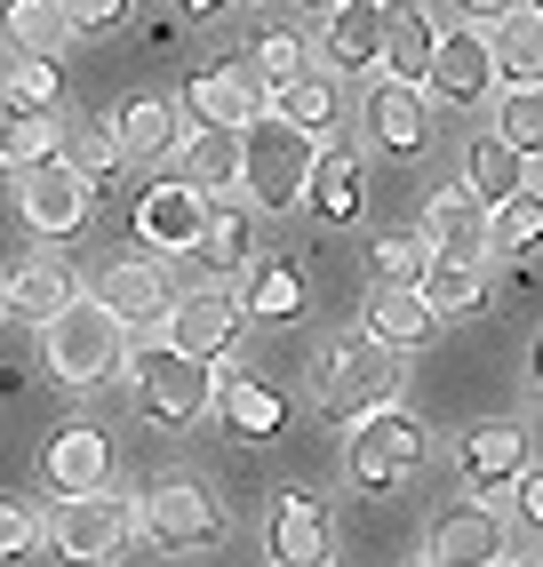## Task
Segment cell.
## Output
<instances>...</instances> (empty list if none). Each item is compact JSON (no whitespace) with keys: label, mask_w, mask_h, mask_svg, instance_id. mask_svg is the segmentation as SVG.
Segmentation results:
<instances>
[{"label":"cell","mask_w":543,"mask_h":567,"mask_svg":"<svg viewBox=\"0 0 543 567\" xmlns=\"http://www.w3.org/2000/svg\"><path fill=\"white\" fill-rule=\"evenodd\" d=\"M129 536H136V504L112 496V487H96V496H64L57 519H49V544H57L64 559H81V567L112 559Z\"/></svg>","instance_id":"52a82bcc"},{"label":"cell","mask_w":543,"mask_h":567,"mask_svg":"<svg viewBox=\"0 0 543 567\" xmlns=\"http://www.w3.org/2000/svg\"><path fill=\"white\" fill-rule=\"evenodd\" d=\"M240 320L248 312H240L232 288H192V296H176V312H168V352L216 368V360L240 352Z\"/></svg>","instance_id":"ba28073f"},{"label":"cell","mask_w":543,"mask_h":567,"mask_svg":"<svg viewBox=\"0 0 543 567\" xmlns=\"http://www.w3.org/2000/svg\"><path fill=\"white\" fill-rule=\"evenodd\" d=\"M423 89H432L440 104H480V96L495 89L488 32H480V24H455V32H440V49H432V72H423Z\"/></svg>","instance_id":"2e32d148"},{"label":"cell","mask_w":543,"mask_h":567,"mask_svg":"<svg viewBox=\"0 0 543 567\" xmlns=\"http://www.w3.org/2000/svg\"><path fill=\"white\" fill-rule=\"evenodd\" d=\"M201 224H208V200L192 193L184 176L144 184V200H136V233H144V248H192V240H201Z\"/></svg>","instance_id":"603a6c76"},{"label":"cell","mask_w":543,"mask_h":567,"mask_svg":"<svg viewBox=\"0 0 543 567\" xmlns=\"http://www.w3.org/2000/svg\"><path fill=\"white\" fill-rule=\"evenodd\" d=\"M488 64H495L503 89H535L543 81V9L512 0V9L488 24Z\"/></svg>","instance_id":"ffe728a7"},{"label":"cell","mask_w":543,"mask_h":567,"mask_svg":"<svg viewBox=\"0 0 543 567\" xmlns=\"http://www.w3.org/2000/svg\"><path fill=\"white\" fill-rule=\"evenodd\" d=\"M17 208H24V224L41 240H72L89 224V184L72 176L64 161H41V168H24L17 176Z\"/></svg>","instance_id":"30bf717a"},{"label":"cell","mask_w":543,"mask_h":567,"mask_svg":"<svg viewBox=\"0 0 543 567\" xmlns=\"http://www.w3.org/2000/svg\"><path fill=\"white\" fill-rule=\"evenodd\" d=\"M216 408H224V424L240 432V440H280V432H288V400L272 392L264 375L224 368V375H216Z\"/></svg>","instance_id":"d4e9b609"},{"label":"cell","mask_w":543,"mask_h":567,"mask_svg":"<svg viewBox=\"0 0 543 567\" xmlns=\"http://www.w3.org/2000/svg\"><path fill=\"white\" fill-rule=\"evenodd\" d=\"M72 296H81V272H72L64 256H49V248H32V256L17 264V272L0 280V305L24 312V320H57V312L72 305Z\"/></svg>","instance_id":"44dd1931"},{"label":"cell","mask_w":543,"mask_h":567,"mask_svg":"<svg viewBox=\"0 0 543 567\" xmlns=\"http://www.w3.org/2000/svg\"><path fill=\"white\" fill-rule=\"evenodd\" d=\"M0 89H9L17 104H32V112H57V104H64V64H41V56H17L9 72H0Z\"/></svg>","instance_id":"ab89813d"},{"label":"cell","mask_w":543,"mask_h":567,"mask_svg":"<svg viewBox=\"0 0 543 567\" xmlns=\"http://www.w3.org/2000/svg\"><path fill=\"white\" fill-rule=\"evenodd\" d=\"M129 17V0H64V24L72 32H112Z\"/></svg>","instance_id":"7bdbcfd3"},{"label":"cell","mask_w":543,"mask_h":567,"mask_svg":"<svg viewBox=\"0 0 543 567\" xmlns=\"http://www.w3.org/2000/svg\"><path fill=\"white\" fill-rule=\"evenodd\" d=\"M240 312L248 320H304V264H288V256H264L256 272H248V296H240Z\"/></svg>","instance_id":"d6a6232c"},{"label":"cell","mask_w":543,"mask_h":567,"mask_svg":"<svg viewBox=\"0 0 543 567\" xmlns=\"http://www.w3.org/2000/svg\"><path fill=\"white\" fill-rule=\"evenodd\" d=\"M368 264H376V288H416L423 280V240L416 233H383Z\"/></svg>","instance_id":"60d3db41"},{"label":"cell","mask_w":543,"mask_h":567,"mask_svg":"<svg viewBox=\"0 0 543 567\" xmlns=\"http://www.w3.org/2000/svg\"><path fill=\"white\" fill-rule=\"evenodd\" d=\"M512 559V536L488 504H455L432 519V544H423V567H495Z\"/></svg>","instance_id":"5bb4252c"},{"label":"cell","mask_w":543,"mask_h":567,"mask_svg":"<svg viewBox=\"0 0 543 567\" xmlns=\"http://www.w3.org/2000/svg\"><path fill=\"white\" fill-rule=\"evenodd\" d=\"M543 240V193L527 184V193H512L503 208H488V248L495 256H527Z\"/></svg>","instance_id":"f35d334b"},{"label":"cell","mask_w":543,"mask_h":567,"mask_svg":"<svg viewBox=\"0 0 543 567\" xmlns=\"http://www.w3.org/2000/svg\"><path fill=\"white\" fill-rule=\"evenodd\" d=\"M57 136H64L57 112H32V104H17L9 89H0V168H9V176L57 161Z\"/></svg>","instance_id":"83f0119b"},{"label":"cell","mask_w":543,"mask_h":567,"mask_svg":"<svg viewBox=\"0 0 543 567\" xmlns=\"http://www.w3.org/2000/svg\"><path fill=\"white\" fill-rule=\"evenodd\" d=\"M176 9H184V17H224L232 0H176Z\"/></svg>","instance_id":"bcb514c9"},{"label":"cell","mask_w":543,"mask_h":567,"mask_svg":"<svg viewBox=\"0 0 543 567\" xmlns=\"http://www.w3.org/2000/svg\"><path fill=\"white\" fill-rule=\"evenodd\" d=\"M455 9H463V24H495L503 9H512V0H455Z\"/></svg>","instance_id":"f6af8a7d"},{"label":"cell","mask_w":543,"mask_h":567,"mask_svg":"<svg viewBox=\"0 0 543 567\" xmlns=\"http://www.w3.org/2000/svg\"><path fill=\"white\" fill-rule=\"evenodd\" d=\"M112 144H121V161H168L176 153V104L168 96H129L121 121H112Z\"/></svg>","instance_id":"4dcf8cb0"},{"label":"cell","mask_w":543,"mask_h":567,"mask_svg":"<svg viewBox=\"0 0 543 567\" xmlns=\"http://www.w3.org/2000/svg\"><path fill=\"white\" fill-rule=\"evenodd\" d=\"M248 72H256V89L272 96V89H288V81H304V72H313V49H304V32H288V24H264Z\"/></svg>","instance_id":"d590c367"},{"label":"cell","mask_w":543,"mask_h":567,"mask_svg":"<svg viewBox=\"0 0 543 567\" xmlns=\"http://www.w3.org/2000/svg\"><path fill=\"white\" fill-rule=\"evenodd\" d=\"M423 305H432L440 320H463V312H480V296H488V280H480V264H448V256H423Z\"/></svg>","instance_id":"e575fe53"},{"label":"cell","mask_w":543,"mask_h":567,"mask_svg":"<svg viewBox=\"0 0 543 567\" xmlns=\"http://www.w3.org/2000/svg\"><path fill=\"white\" fill-rule=\"evenodd\" d=\"M96 305L121 320L129 336H144V328H168V312H176V288H168V272L161 264H144V256H129V264H112V272L96 280Z\"/></svg>","instance_id":"4fadbf2b"},{"label":"cell","mask_w":543,"mask_h":567,"mask_svg":"<svg viewBox=\"0 0 543 567\" xmlns=\"http://www.w3.org/2000/svg\"><path fill=\"white\" fill-rule=\"evenodd\" d=\"M495 567H535V559H495Z\"/></svg>","instance_id":"681fc988"},{"label":"cell","mask_w":543,"mask_h":567,"mask_svg":"<svg viewBox=\"0 0 543 567\" xmlns=\"http://www.w3.org/2000/svg\"><path fill=\"white\" fill-rule=\"evenodd\" d=\"M432 328L440 312L423 305V288H368V328L376 344H392V352H416V344H432Z\"/></svg>","instance_id":"484cf974"},{"label":"cell","mask_w":543,"mask_h":567,"mask_svg":"<svg viewBox=\"0 0 543 567\" xmlns=\"http://www.w3.org/2000/svg\"><path fill=\"white\" fill-rule=\"evenodd\" d=\"M313 56H328V72H368V64H383V0H344V9H328Z\"/></svg>","instance_id":"7402d4cb"},{"label":"cell","mask_w":543,"mask_h":567,"mask_svg":"<svg viewBox=\"0 0 543 567\" xmlns=\"http://www.w3.org/2000/svg\"><path fill=\"white\" fill-rule=\"evenodd\" d=\"M304 9H320V17H328V9H344V0H304Z\"/></svg>","instance_id":"c3c4849f"},{"label":"cell","mask_w":543,"mask_h":567,"mask_svg":"<svg viewBox=\"0 0 543 567\" xmlns=\"http://www.w3.org/2000/svg\"><path fill=\"white\" fill-rule=\"evenodd\" d=\"M455 456H463L472 496H495V487H512V480L527 472V432H520V424H472Z\"/></svg>","instance_id":"cb8c5ba5"},{"label":"cell","mask_w":543,"mask_h":567,"mask_svg":"<svg viewBox=\"0 0 543 567\" xmlns=\"http://www.w3.org/2000/svg\"><path fill=\"white\" fill-rule=\"evenodd\" d=\"M264 112H272V121H288V128H304V136H328L336 121H344V96H336V72L328 64H313V72H304V81H288V89H272L264 96Z\"/></svg>","instance_id":"4316f807"},{"label":"cell","mask_w":543,"mask_h":567,"mask_svg":"<svg viewBox=\"0 0 543 567\" xmlns=\"http://www.w3.org/2000/svg\"><path fill=\"white\" fill-rule=\"evenodd\" d=\"M463 193L480 208H503L512 193H527V161L512 144H495V136H472V153H463Z\"/></svg>","instance_id":"1f68e13d"},{"label":"cell","mask_w":543,"mask_h":567,"mask_svg":"<svg viewBox=\"0 0 543 567\" xmlns=\"http://www.w3.org/2000/svg\"><path fill=\"white\" fill-rule=\"evenodd\" d=\"M57 161L81 176V184H96V176H112L121 168V144H112V128L104 121H64V136H57Z\"/></svg>","instance_id":"8d00e7d4"},{"label":"cell","mask_w":543,"mask_h":567,"mask_svg":"<svg viewBox=\"0 0 543 567\" xmlns=\"http://www.w3.org/2000/svg\"><path fill=\"white\" fill-rule=\"evenodd\" d=\"M423 256H448V264H488V208L463 193V184H448V193L423 200V224H416Z\"/></svg>","instance_id":"8fae6325"},{"label":"cell","mask_w":543,"mask_h":567,"mask_svg":"<svg viewBox=\"0 0 543 567\" xmlns=\"http://www.w3.org/2000/svg\"><path fill=\"white\" fill-rule=\"evenodd\" d=\"M240 168H248V144H240V128H192V136L176 144V176H184V184H192V193H201L208 208L240 193Z\"/></svg>","instance_id":"e0dca14e"},{"label":"cell","mask_w":543,"mask_h":567,"mask_svg":"<svg viewBox=\"0 0 543 567\" xmlns=\"http://www.w3.org/2000/svg\"><path fill=\"white\" fill-rule=\"evenodd\" d=\"M535 392H543V336H535Z\"/></svg>","instance_id":"7dc6e473"},{"label":"cell","mask_w":543,"mask_h":567,"mask_svg":"<svg viewBox=\"0 0 543 567\" xmlns=\"http://www.w3.org/2000/svg\"><path fill=\"white\" fill-rule=\"evenodd\" d=\"M41 360H49V375L64 392H89V384H104V375H121L129 328L112 320L96 296H72L57 320H41Z\"/></svg>","instance_id":"6da1fadb"},{"label":"cell","mask_w":543,"mask_h":567,"mask_svg":"<svg viewBox=\"0 0 543 567\" xmlns=\"http://www.w3.org/2000/svg\"><path fill=\"white\" fill-rule=\"evenodd\" d=\"M184 112L201 128H248V121H264V89L248 64H201V72H184Z\"/></svg>","instance_id":"7c38bea8"},{"label":"cell","mask_w":543,"mask_h":567,"mask_svg":"<svg viewBox=\"0 0 543 567\" xmlns=\"http://www.w3.org/2000/svg\"><path fill=\"white\" fill-rule=\"evenodd\" d=\"M512 487H520V527H535V536H543V472H520Z\"/></svg>","instance_id":"ee69618b"},{"label":"cell","mask_w":543,"mask_h":567,"mask_svg":"<svg viewBox=\"0 0 543 567\" xmlns=\"http://www.w3.org/2000/svg\"><path fill=\"white\" fill-rule=\"evenodd\" d=\"M495 144H512L520 161H543V81H535V89H503V104H495Z\"/></svg>","instance_id":"74e56055"},{"label":"cell","mask_w":543,"mask_h":567,"mask_svg":"<svg viewBox=\"0 0 543 567\" xmlns=\"http://www.w3.org/2000/svg\"><path fill=\"white\" fill-rule=\"evenodd\" d=\"M41 480H49V496H96V487H112V440L96 424H64L49 447H41Z\"/></svg>","instance_id":"9a60e30c"},{"label":"cell","mask_w":543,"mask_h":567,"mask_svg":"<svg viewBox=\"0 0 543 567\" xmlns=\"http://www.w3.org/2000/svg\"><path fill=\"white\" fill-rule=\"evenodd\" d=\"M440 32H448V24H432V9H423V0H383V81L423 89Z\"/></svg>","instance_id":"ac0fdd59"},{"label":"cell","mask_w":543,"mask_h":567,"mask_svg":"<svg viewBox=\"0 0 543 567\" xmlns=\"http://www.w3.org/2000/svg\"><path fill=\"white\" fill-rule=\"evenodd\" d=\"M32 544H41V519H32V504L0 496V559H24Z\"/></svg>","instance_id":"b9f144b4"},{"label":"cell","mask_w":543,"mask_h":567,"mask_svg":"<svg viewBox=\"0 0 543 567\" xmlns=\"http://www.w3.org/2000/svg\"><path fill=\"white\" fill-rule=\"evenodd\" d=\"M192 256H201L208 272H240V264L256 256V224H248V208H240V200H216L208 224H201V240H192Z\"/></svg>","instance_id":"836d02e7"},{"label":"cell","mask_w":543,"mask_h":567,"mask_svg":"<svg viewBox=\"0 0 543 567\" xmlns=\"http://www.w3.org/2000/svg\"><path fill=\"white\" fill-rule=\"evenodd\" d=\"M400 384H408V360L392 344H376V336H344V344H328V360H320V408L336 424H360L376 408H400Z\"/></svg>","instance_id":"3957f363"},{"label":"cell","mask_w":543,"mask_h":567,"mask_svg":"<svg viewBox=\"0 0 543 567\" xmlns=\"http://www.w3.org/2000/svg\"><path fill=\"white\" fill-rule=\"evenodd\" d=\"M423 464V424L408 408H376L352 424V447H344V472L360 487H400L408 472Z\"/></svg>","instance_id":"8992f818"},{"label":"cell","mask_w":543,"mask_h":567,"mask_svg":"<svg viewBox=\"0 0 543 567\" xmlns=\"http://www.w3.org/2000/svg\"><path fill=\"white\" fill-rule=\"evenodd\" d=\"M0 41H9L17 56L57 64V56H64V41H72L64 0H0Z\"/></svg>","instance_id":"f546056e"},{"label":"cell","mask_w":543,"mask_h":567,"mask_svg":"<svg viewBox=\"0 0 543 567\" xmlns=\"http://www.w3.org/2000/svg\"><path fill=\"white\" fill-rule=\"evenodd\" d=\"M240 144H248V168H240L248 208H256V216H288V208H304L320 144L304 136V128H288V121H272V112L240 128Z\"/></svg>","instance_id":"7a4b0ae2"},{"label":"cell","mask_w":543,"mask_h":567,"mask_svg":"<svg viewBox=\"0 0 543 567\" xmlns=\"http://www.w3.org/2000/svg\"><path fill=\"white\" fill-rule=\"evenodd\" d=\"M136 527H144L161 551H216V544H224V504L208 496L201 480H161V487L136 504Z\"/></svg>","instance_id":"277c9868"},{"label":"cell","mask_w":543,"mask_h":567,"mask_svg":"<svg viewBox=\"0 0 543 567\" xmlns=\"http://www.w3.org/2000/svg\"><path fill=\"white\" fill-rule=\"evenodd\" d=\"M313 200L328 224H352L360 216V144L352 136H320V161H313Z\"/></svg>","instance_id":"f1b7e54d"},{"label":"cell","mask_w":543,"mask_h":567,"mask_svg":"<svg viewBox=\"0 0 543 567\" xmlns=\"http://www.w3.org/2000/svg\"><path fill=\"white\" fill-rule=\"evenodd\" d=\"M0 320H9V305H0Z\"/></svg>","instance_id":"f907efd6"},{"label":"cell","mask_w":543,"mask_h":567,"mask_svg":"<svg viewBox=\"0 0 543 567\" xmlns=\"http://www.w3.org/2000/svg\"><path fill=\"white\" fill-rule=\"evenodd\" d=\"M272 567H328V504L313 487H288L272 504Z\"/></svg>","instance_id":"d6986e66"},{"label":"cell","mask_w":543,"mask_h":567,"mask_svg":"<svg viewBox=\"0 0 543 567\" xmlns=\"http://www.w3.org/2000/svg\"><path fill=\"white\" fill-rule=\"evenodd\" d=\"M136 408H144L161 432L201 424V415L216 408V368H201V360H184V352H168V344H161V352L136 368Z\"/></svg>","instance_id":"5b68a950"},{"label":"cell","mask_w":543,"mask_h":567,"mask_svg":"<svg viewBox=\"0 0 543 567\" xmlns=\"http://www.w3.org/2000/svg\"><path fill=\"white\" fill-rule=\"evenodd\" d=\"M360 121H368V144L383 161L432 153V104H423V89H408V81H376L368 104H360Z\"/></svg>","instance_id":"9c48e42d"}]
</instances>
